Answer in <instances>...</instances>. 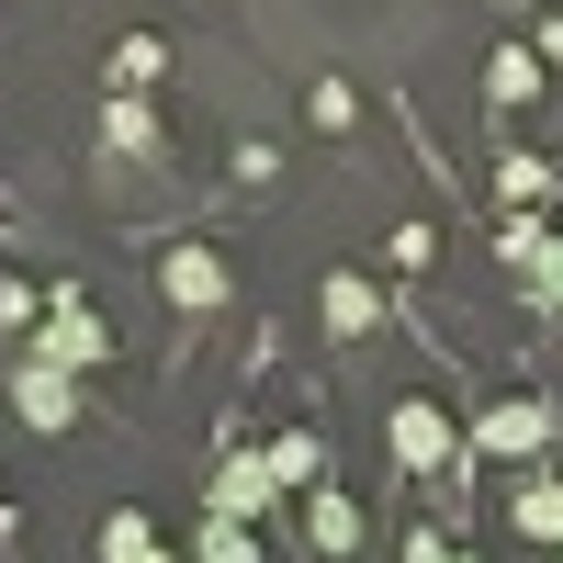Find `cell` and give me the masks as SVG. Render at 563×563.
<instances>
[{
    "label": "cell",
    "mask_w": 563,
    "mask_h": 563,
    "mask_svg": "<svg viewBox=\"0 0 563 563\" xmlns=\"http://www.w3.org/2000/svg\"><path fill=\"white\" fill-rule=\"evenodd\" d=\"M462 451H474V462H530V451H552V406L507 395V406H485L474 429H462Z\"/></svg>",
    "instance_id": "cell-1"
},
{
    "label": "cell",
    "mask_w": 563,
    "mask_h": 563,
    "mask_svg": "<svg viewBox=\"0 0 563 563\" xmlns=\"http://www.w3.org/2000/svg\"><path fill=\"white\" fill-rule=\"evenodd\" d=\"M384 440H395V462H417V474H429V462H462V429H451V417H440L429 395H406Z\"/></svg>",
    "instance_id": "cell-2"
},
{
    "label": "cell",
    "mask_w": 563,
    "mask_h": 563,
    "mask_svg": "<svg viewBox=\"0 0 563 563\" xmlns=\"http://www.w3.org/2000/svg\"><path fill=\"white\" fill-rule=\"evenodd\" d=\"M12 406H23V429H68V417H79V384H68L57 361H23V384H12Z\"/></svg>",
    "instance_id": "cell-3"
},
{
    "label": "cell",
    "mask_w": 563,
    "mask_h": 563,
    "mask_svg": "<svg viewBox=\"0 0 563 563\" xmlns=\"http://www.w3.org/2000/svg\"><path fill=\"white\" fill-rule=\"evenodd\" d=\"M113 339H102V327H90L68 294H57V327H45V339H34V361H57V372H90V361H102Z\"/></svg>",
    "instance_id": "cell-4"
},
{
    "label": "cell",
    "mask_w": 563,
    "mask_h": 563,
    "mask_svg": "<svg viewBox=\"0 0 563 563\" xmlns=\"http://www.w3.org/2000/svg\"><path fill=\"white\" fill-rule=\"evenodd\" d=\"M271 485H282L271 462H225V474H214V519H238V530H249L260 507H271Z\"/></svg>",
    "instance_id": "cell-5"
},
{
    "label": "cell",
    "mask_w": 563,
    "mask_h": 563,
    "mask_svg": "<svg viewBox=\"0 0 563 563\" xmlns=\"http://www.w3.org/2000/svg\"><path fill=\"white\" fill-rule=\"evenodd\" d=\"M158 282H169V305H214V294H225V260H214V249H169Z\"/></svg>",
    "instance_id": "cell-6"
},
{
    "label": "cell",
    "mask_w": 563,
    "mask_h": 563,
    "mask_svg": "<svg viewBox=\"0 0 563 563\" xmlns=\"http://www.w3.org/2000/svg\"><path fill=\"white\" fill-rule=\"evenodd\" d=\"M305 541H316V552H361V507H350V496H316V507H305Z\"/></svg>",
    "instance_id": "cell-7"
},
{
    "label": "cell",
    "mask_w": 563,
    "mask_h": 563,
    "mask_svg": "<svg viewBox=\"0 0 563 563\" xmlns=\"http://www.w3.org/2000/svg\"><path fill=\"white\" fill-rule=\"evenodd\" d=\"M158 552V519H147V507H113V519H102V563H147Z\"/></svg>",
    "instance_id": "cell-8"
},
{
    "label": "cell",
    "mask_w": 563,
    "mask_h": 563,
    "mask_svg": "<svg viewBox=\"0 0 563 563\" xmlns=\"http://www.w3.org/2000/svg\"><path fill=\"white\" fill-rule=\"evenodd\" d=\"M327 327H339V339L372 327V282H361V271H327Z\"/></svg>",
    "instance_id": "cell-9"
},
{
    "label": "cell",
    "mask_w": 563,
    "mask_h": 563,
    "mask_svg": "<svg viewBox=\"0 0 563 563\" xmlns=\"http://www.w3.org/2000/svg\"><path fill=\"white\" fill-rule=\"evenodd\" d=\"M158 68H169V45H158V34H124V45H113V90H147Z\"/></svg>",
    "instance_id": "cell-10"
},
{
    "label": "cell",
    "mask_w": 563,
    "mask_h": 563,
    "mask_svg": "<svg viewBox=\"0 0 563 563\" xmlns=\"http://www.w3.org/2000/svg\"><path fill=\"white\" fill-rule=\"evenodd\" d=\"M519 530H530V541H563V485H552V474L519 485Z\"/></svg>",
    "instance_id": "cell-11"
},
{
    "label": "cell",
    "mask_w": 563,
    "mask_h": 563,
    "mask_svg": "<svg viewBox=\"0 0 563 563\" xmlns=\"http://www.w3.org/2000/svg\"><path fill=\"white\" fill-rule=\"evenodd\" d=\"M485 90H496V102H530V90H541V57H519V45H507V57L485 68Z\"/></svg>",
    "instance_id": "cell-12"
},
{
    "label": "cell",
    "mask_w": 563,
    "mask_h": 563,
    "mask_svg": "<svg viewBox=\"0 0 563 563\" xmlns=\"http://www.w3.org/2000/svg\"><path fill=\"white\" fill-rule=\"evenodd\" d=\"M507 271H530V294L563 305V249H552V238H530V260H507Z\"/></svg>",
    "instance_id": "cell-13"
},
{
    "label": "cell",
    "mask_w": 563,
    "mask_h": 563,
    "mask_svg": "<svg viewBox=\"0 0 563 563\" xmlns=\"http://www.w3.org/2000/svg\"><path fill=\"white\" fill-rule=\"evenodd\" d=\"M260 462H271V474H282V485H305V474H316V440H305V429H282V440H271Z\"/></svg>",
    "instance_id": "cell-14"
},
{
    "label": "cell",
    "mask_w": 563,
    "mask_h": 563,
    "mask_svg": "<svg viewBox=\"0 0 563 563\" xmlns=\"http://www.w3.org/2000/svg\"><path fill=\"white\" fill-rule=\"evenodd\" d=\"M496 192H507V203H541V192H552V169H541V158H507V169H496Z\"/></svg>",
    "instance_id": "cell-15"
},
{
    "label": "cell",
    "mask_w": 563,
    "mask_h": 563,
    "mask_svg": "<svg viewBox=\"0 0 563 563\" xmlns=\"http://www.w3.org/2000/svg\"><path fill=\"white\" fill-rule=\"evenodd\" d=\"M203 563H260V530H238V519H214V541H203Z\"/></svg>",
    "instance_id": "cell-16"
},
{
    "label": "cell",
    "mask_w": 563,
    "mask_h": 563,
    "mask_svg": "<svg viewBox=\"0 0 563 563\" xmlns=\"http://www.w3.org/2000/svg\"><path fill=\"white\" fill-rule=\"evenodd\" d=\"M102 124H113V147H147V102H135V90H113V113H102Z\"/></svg>",
    "instance_id": "cell-17"
},
{
    "label": "cell",
    "mask_w": 563,
    "mask_h": 563,
    "mask_svg": "<svg viewBox=\"0 0 563 563\" xmlns=\"http://www.w3.org/2000/svg\"><path fill=\"white\" fill-rule=\"evenodd\" d=\"M541 57H552V68H563V12H552V23H541Z\"/></svg>",
    "instance_id": "cell-18"
},
{
    "label": "cell",
    "mask_w": 563,
    "mask_h": 563,
    "mask_svg": "<svg viewBox=\"0 0 563 563\" xmlns=\"http://www.w3.org/2000/svg\"><path fill=\"white\" fill-rule=\"evenodd\" d=\"M147 563H180V552H147Z\"/></svg>",
    "instance_id": "cell-19"
}]
</instances>
